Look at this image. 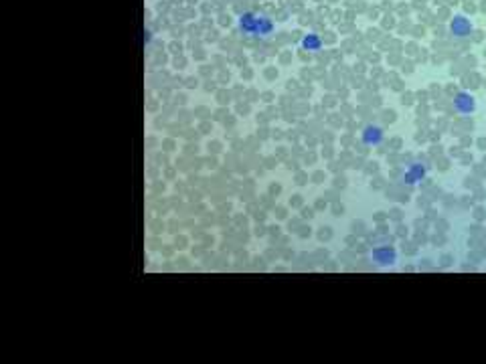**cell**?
Masks as SVG:
<instances>
[{
  "label": "cell",
  "mask_w": 486,
  "mask_h": 364,
  "mask_svg": "<svg viewBox=\"0 0 486 364\" xmlns=\"http://www.w3.org/2000/svg\"><path fill=\"white\" fill-rule=\"evenodd\" d=\"M239 32L243 36H251V38H267L273 32V22L263 16V14H255V12H245L239 16Z\"/></svg>",
  "instance_id": "6da1fadb"
},
{
  "label": "cell",
  "mask_w": 486,
  "mask_h": 364,
  "mask_svg": "<svg viewBox=\"0 0 486 364\" xmlns=\"http://www.w3.org/2000/svg\"><path fill=\"white\" fill-rule=\"evenodd\" d=\"M373 259L379 265H391V263H395L397 253L393 247H379V249H373Z\"/></svg>",
  "instance_id": "7a4b0ae2"
},
{
  "label": "cell",
  "mask_w": 486,
  "mask_h": 364,
  "mask_svg": "<svg viewBox=\"0 0 486 364\" xmlns=\"http://www.w3.org/2000/svg\"><path fill=\"white\" fill-rule=\"evenodd\" d=\"M383 140V129L379 125H367L362 129V142L367 146H377Z\"/></svg>",
  "instance_id": "3957f363"
},
{
  "label": "cell",
  "mask_w": 486,
  "mask_h": 364,
  "mask_svg": "<svg viewBox=\"0 0 486 364\" xmlns=\"http://www.w3.org/2000/svg\"><path fill=\"white\" fill-rule=\"evenodd\" d=\"M454 105H456V109H458V111H462V113H468V111H472V109H474V99H472L468 93H460V95L454 99Z\"/></svg>",
  "instance_id": "277c9868"
},
{
  "label": "cell",
  "mask_w": 486,
  "mask_h": 364,
  "mask_svg": "<svg viewBox=\"0 0 486 364\" xmlns=\"http://www.w3.org/2000/svg\"><path fill=\"white\" fill-rule=\"evenodd\" d=\"M423 176H425V168H423L421 164H413V166L407 170V174H405V182H407V184H415V182H419Z\"/></svg>",
  "instance_id": "5b68a950"
},
{
  "label": "cell",
  "mask_w": 486,
  "mask_h": 364,
  "mask_svg": "<svg viewBox=\"0 0 486 364\" xmlns=\"http://www.w3.org/2000/svg\"><path fill=\"white\" fill-rule=\"evenodd\" d=\"M452 32L458 34V36H466V34L470 32V22H468L464 16L454 18V22H452Z\"/></svg>",
  "instance_id": "8992f818"
},
{
  "label": "cell",
  "mask_w": 486,
  "mask_h": 364,
  "mask_svg": "<svg viewBox=\"0 0 486 364\" xmlns=\"http://www.w3.org/2000/svg\"><path fill=\"white\" fill-rule=\"evenodd\" d=\"M302 47H304L306 51H320V47H322V40H320V36H318V34H314V32H308V34L302 38Z\"/></svg>",
  "instance_id": "52a82bcc"
}]
</instances>
